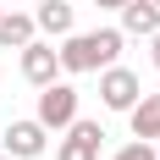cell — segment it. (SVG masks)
I'll return each instance as SVG.
<instances>
[{
	"label": "cell",
	"mask_w": 160,
	"mask_h": 160,
	"mask_svg": "<svg viewBox=\"0 0 160 160\" xmlns=\"http://www.w3.org/2000/svg\"><path fill=\"white\" fill-rule=\"evenodd\" d=\"M122 28H94V33H66L61 39V72H105L122 55Z\"/></svg>",
	"instance_id": "cell-1"
},
{
	"label": "cell",
	"mask_w": 160,
	"mask_h": 160,
	"mask_svg": "<svg viewBox=\"0 0 160 160\" xmlns=\"http://www.w3.org/2000/svg\"><path fill=\"white\" fill-rule=\"evenodd\" d=\"M39 122H44L50 132H66L78 122V88H72V83H44V88H39Z\"/></svg>",
	"instance_id": "cell-2"
},
{
	"label": "cell",
	"mask_w": 160,
	"mask_h": 160,
	"mask_svg": "<svg viewBox=\"0 0 160 160\" xmlns=\"http://www.w3.org/2000/svg\"><path fill=\"white\" fill-rule=\"evenodd\" d=\"M138 94H144L138 72H127V66H116V61L99 72V99H105V111H132Z\"/></svg>",
	"instance_id": "cell-3"
},
{
	"label": "cell",
	"mask_w": 160,
	"mask_h": 160,
	"mask_svg": "<svg viewBox=\"0 0 160 160\" xmlns=\"http://www.w3.org/2000/svg\"><path fill=\"white\" fill-rule=\"evenodd\" d=\"M99 149H105V127L78 116V122L66 127V138L55 144V160H99Z\"/></svg>",
	"instance_id": "cell-4"
},
{
	"label": "cell",
	"mask_w": 160,
	"mask_h": 160,
	"mask_svg": "<svg viewBox=\"0 0 160 160\" xmlns=\"http://www.w3.org/2000/svg\"><path fill=\"white\" fill-rule=\"evenodd\" d=\"M0 144H6V155H17V160H39L44 144H50V127L39 122V116H28V122H11V127L0 132Z\"/></svg>",
	"instance_id": "cell-5"
},
{
	"label": "cell",
	"mask_w": 160,
	"mask_h": 160,
	"mask_svg": "<svg viewBox=\"0 0 160 160\" xmlns=\"http://www.w3.org/2000/svg\"><path fill=\"white\" fill-rule=\"evenodd\" d=\"M55 72H61V50L44 44V39H28L22 44V78L33 88H44V83H55Z\"/></svg>",
	"instance_id": "cell-6"
},
{
	"label": "cell",
	"mask_w": 160,
	"mask_h": 160,
	"mask_svg": "<svg viewBox=\"0 0 160 160\" xmlns=\"http://www.w3.org/2000/svg\"><path fill=\"white\" fill-rule=\"evenodd\" d=\"M155 28H160V6H155V0H127V6H122V33L149 39Z\"/></svg>",
	"instance_id": "cell-7"
},
{
	"label": "cell",
	"mask_w": 160,
	"mask_h": 160,
	"mask_svg": "<svg viewBox=\"0 0 160 160\" xmlns=\"http://www.w3.org/2000/svg\"><path fill=\"white\" fill-rule=\"evenodd\" d=\"M33 22H39V33H50V39H66V33H72V6H66V0H39Z\"/></svg>",
	"instance_id": "cell-8"
},
{
	"label": "cell",
	"mask_w": 160,
	"mask_h": 160,
	"mask_svg": "<svg viewBox=\"0 0 160 160\" xmlns=\"http://www.w3.org/2000/svg\"><path fill=\"white\" fill-rule=\"evenodd\" d=\"M127 122H132V138H160V94H138Z\"/></svg>",
	"instance_id": "cell-9"
},
{
	"label": "cell",
	"mask_w": 160,
	"mask_h": 160,
	"mask_svg": "<svg viewBox=\"0 0 160 160\" xmlns=\"http://www.w3.org/2000/svg\"><path fill=\"white\" fill-rule=\"evenodd\" d=\"M33 33H39V22H33L28 11H6V17H0V44H6V50H22Z\"/></svg>",
	"instance_id": "cell-10"
},
{
	"label": "cell",
	"mask_w": 160,
	"mask_h": 160,
	"mask_svg": "<svg viewBox=\"0 0 160 160\" xmlns=\"http://www.w3.org/2000/svg\"><path fill=\"white\" fill-rule=\"evenodd\" d=\"M111 160H160V155L149 149V138H138V144H127V149H116Z\"/></svg>",
	"instance_id": "cell-11"
},
{
	"label": "cell",
	"mask_w": 160,
	"mask_h": 160,
	"mask_svg": "<svg viewBox=\"0 0 160 160\" xmlns=\"http://www.w3.org/2000/svg\"><path fill=\"white\" fill-rule=\"evenodd\" d=\"M149 50H155V72H160V28L149 33Z\"/></svg>",
	"instance_id": "cell-12"
},
{
	"label": "cell",
	"mask_w": 160,
	"mask_h": 160,
	"mask_svg": "<svg viewBox=\"0 0 160 160\" xmlns=\"http://www.w3.org/2000/svg\"><path fill=\"white\" fill-rule=\"evenodd\" d=\"M99 11H122V6H127V0H94Z\"/></svg>",
	"instance_id": "cell-13"
},
{
	"label": "cell",
	"mask_w": 160,
	"mask_h": 160,
	"mask_svg": "<svg viewBox=\"0 0 160 160\" xmlns=\"http://www.w3.org/2000/svg\"><path fill=\"white\" fill-rule=\"evenodd\" d=\"M6 6H22V0H6Z\"/></svg>",
	"instance_id": "cell-14"
},
{
	"label": "cell",
	"mask_w": 160,
	"mask_h": 160,
	"mask_svg": "<svg viewBox=\"0 0 160 160\" xmlns=\"http://www.w3.org/2000/svg\"><path fill=\"white\" fill-rule=\"evenodd\" d=\"M0 17H6V0H0Z\"/></svg>",
	"instance_id": "cell-15"
},
{
	"label": "cell",
	"mask_w": 160,
	"mask_h": 160,
	"mask_svg": "<svg viewBox=\"0 0 160 160\" xmlns=\"http://www.w3.org/2000/svg\"><path fill=\"white\" fill-rule=\"evenodd\" d=\"M0 160H17V155H0Z\"/></svg>",
	"instance_id": "cell-16"
},
{
	"label": "cell",
	"mask_w": 160,
	"mask_h": 160,
	"mask_svg": "<svg viewBox=\"0 0 160 160\" xmlns=\"http://www.w3.org/2000/svg\"><path fill=\"white\" fill-rule=\"evenodd\" d=\"M155 6H160V0H155Z\"/></svg>",
	"instance_id": "cell-17"
}]
</instances>
